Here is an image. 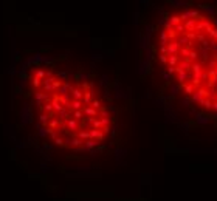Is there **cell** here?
<instances>
[{
	"instance_id": "6da1fadb",
	"label": "cell",
	"mask_w": 217,
	"mask_h": 201,
	"mask_svg": "<svg viewBox=\"0 0 217 201\" xmlns=\"http://www.w3.org/2000/svg\"><path fill=\"white\" fill-rule=\"evenodd\" d=\"M16 105L28 138L65 156H95L112 145L118 110L104 82L61 56L36 54L14 81Z\"/></svg>"
},
{
	"instance_id": "7a4b0ae2",
	"label": "cell",
	"mask_w": 217,
	"mask_h": 201,
	"mask_svg": "<svg viewBox=\"0 0 217 201\" xmlns=\"http://www.w3.org/2000/svg\"><path fill=\"white\" fill-rule=\"evenodd\" d=\"M149 70L161 93L192 113L217 119V14L205 6H169L148 31Z\"/></svg>"
}]
</instances>
